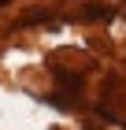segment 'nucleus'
I'll return each mask as SVG.
<instances>
[{
  "label": "nucleus",
  "instance_id": "nucleus-1",
  "mask_svg": "<svg viewBox=\"0 0 126 130\" xmlns=\"http://www.w3.org/2000/svg\"><path fill=\"white\" fill-rule=\"evenodd\" d=\"M4 4H11V0H0V8H4Z\"/></svg>",
  "mask_w": 126,
  "mask_h": 130
}]
</instances>
